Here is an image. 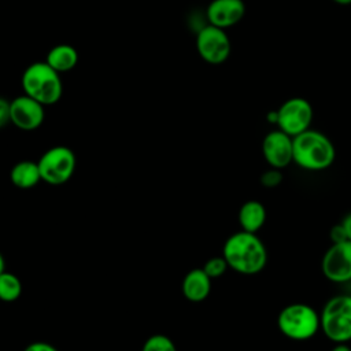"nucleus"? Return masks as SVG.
Segmentation results:
<instances>
[{
	"instance_id": "nucleus-4",
	"label": "nucleus",
	"mask_w": 351,
	"mask_h": 351,
	"mask_svg": "<svg viewBox=\"0 0 351 351\" xmlns=\"http://www.w3.org/2000/svg\"><path fill=\"white\" fill-rule=\"evenodd\" d=\"M280 332L295 341H304L317 335L321 329L319 314L306 303H291L277 317Z\"/></svg>"
},
{
	"instance_id": "nucleus-5",
	"label": "nucleus",
	"mask_w": 351,
	"mask_h": 351,
	"mask_svg": "<svg viewBox=\"0 0 351 351\" xmlns=\"http://www.w3.org/2000/svg\"><path fill=\"white\" fill-rule=\"evenodd\" d=\"M322 333L333 343L351 341V295L330 298L319 313Z\"/></svg>"
},
{
	"instance_id": "nucleus-23",
	"label": "nucleus",
	"mask_w": 351,
	"mask_h": 351,
	"mask_svg": "<svg viewBox=\"0 0 351 351\" xmlns=\"http://www.w3.org/2000/svg\"><path fill=\"white\" fill-rule=\"evenodd\" d=\"M23 351H58V350L49 343L34 341V343H30Z\"/></svg>"
},
{
	"instance_id": "nucleus-16",
	"label": "nucleus",
	"mask_w": 351,
	"mask_h": 351,
	"mask_svg": "<svg viewBox=\"0 0 351 351\" xmlns=\"http://www.w3.org/2000/svg\"><path fill=\"white\" fill-rule=\"evenodd\" d=\"M11 182L21 189H29L36 186L41 181V174L37 162L21 160L11 169Z\"/></svg>"
},
{
	"instance_id": "nucleus-18",
	"label": "nucleus",
	"mask_w": 351,
	"mask_h": 351,
	"mask_svg": "<svg viewBox=\"0 0 351 351\" xmlns=\"http://www.w3.org/2000/svg\"><path fill=\"white\" fill-rule=\"evenodd\" d=\"M141 351H177L173 340L166 335H152L143 344Z\"/></svg>"
},
{
	"instance_id": "nucleus-12",
	"label": "nucleus",
	"mask_w": 351,
	"mask_h": 351,
	"mask_svg": "<svg viewBox=\"0 0 351 351\" xmlns=\"http://www.w3.org/2000/svg\"><path fill=\"white\" fill-rule=\"evenodd\" d=\"M245 14L243 0H211L207 10V21L210 25L228 29L237 25Z\"/></svg>"
},
{
	"instance_id": "nucleus-11",
	"label": "nucleus",
	"mask_w": 351,
	"mask_h": 351,
	"mask_svg": "<svg viewBox=\"0 0 351 351\" xmlns=\"http://www.w3.org/2000/svg\"><path fill=\"white\" fill-rule=\"evenodd\" d=\"M262 154L270 167H287L293 162V137L280 129L269 132L262 141Z\"/></svg>"
},
{
	"instance_id": "nucleus-28",
	"label": "nucleus",
	"mask_w": 351,
	"mask_h": 351,
	"mask_svg": "<svg viewBox=\"0 0 351 351\" xmlns=\"http://www.w3.org/2000/svg\"><path fill=\"white\" fill-rule=\"evenodd\" d=\"M333 3H336V4H340V5H348V4H351V0H332Z\"/></svg>"
},
{
	"instance_id": "nucleus-6",
	"label": "nucleus",
	"mask_w": 351,
	"mask_h": 351,
	"mask_svg": "<svg viewBox=\"0 0 351 351\" xmlns=\"http://www.w3.org/2000/svg\"><path fill=\"white\" fill-rule=\"evenodd\" d=\"M41 181L49 185H62L67 182L75 170V155L71 148L56 145L47 149L37 162Z\"/></svg>"
},
{
	"instance_id": "nucleus-24",
	"label": "nucleus",
	"mask_w": 351,
	"mask_h": 351,
	"mask_svg": "<svg viewBox=\"0 0 351 351\" xmlns=\"http://www.w3.org/2000/svg\"><path fill=\"white\" fill-rule=\"evenodd\" d=\"M340 223L343 225V228H344V230H346L347 239L351 240V213H348V214L343 218V221H341Z\"/></svg>"
},
{
	"instance_id": "nucleus-14",
	"label": "nucleus",
	"mask_w": 351,
	"mask_h": 351,
	"mask_svg": "<svg viewBox=\"0 0 351 351\" xmlns=\"http://www.w3.org/2000/svg\"><path fill=\"white\" fill-rule=\"evenodd\" d=\"M266 222V208L259 200H247L239 210V223L241 230L256 233Z\"/></svg>"
},
{
	"instance_id": "nucleus-2",
	"label": "nucleus",
	"mask_w": 351,
	"mask_h": 351,
	"mask_svg": "<svg viewBox=\"0 0 351 351\" xmlns=\"http://www.w3.org/2000/svg\"><path fill=\"white\" fill-rule=\"evenodd\" d=\"M336 149L322 132L307 129L293 137V162L308 171H321L332 166Z\"/></svg>"
},
{
	"instance_id": "nucleus-13",
	"label": "nucleus",
	"mask_w": 351,
	"mask_h": 351,
	"mask_svg": "<svg viewBox=\"0 0 351 351\" xmlns=\"http://www.w3.org/2000/svg\"><path fill=\"white\" fill-rule=\"evenodd\" d=\"M181 289L189 302H203L211 291V278L203 269H192L184 277Z\"/></svg>"
},
{
	"instance_id": "nucleus-10",
	"label": "nucleus",
	"mask_w": 351,
	"mask_h": 351,
	"mask_svg": "<svg viewBox=\"0 0 351 351\" xmlns=\"http://www.w3.org/2000/svg\"><path fill=\"white\" fill-rule=\"evenodd\" d=\"M44 118V106L25 93L10 101V121L21 130L30 132L38 129Z\"/></svg>"
},
{
	"instance_id": "nucleus-21",
	"label": "nucleus",
	"mask_w": 351,
	"mask_h": 351,
	"mask_svg": "<svg viewBox=\"0 0 351 351\" xmlns=\"http://www.w3.org/2000/svg\"><path fill=\"white\" fill-rule=\"evenodd\" d=\"M329 236H330L332 243H341V241L348 240L347 234H346V230H344L341 223H337V225L332 226L330 230H329Z\"/></svg>"
},
{
	"instance_id": "nucleus-15",
	"label": "nucleus",
	"mask_w": 351,
	"mask_h": 351,
	"mask_svg": "<svg viewBox=\"0 0 351 351\" xmlns=\"http://www.w3.org/2000/svg\"><path fill=\"white\" fill-rule=\"evenodd\" d=\"M45 62L58 73H66L75 67L78 53L77 49L69 44H58L48 51Z\"/></svg>"
},
{
	"instance_id": "nucleus-25",
	"label": "nucleus",
	"mask_w": 351,
	"mask_h": 351,
	"mask_svg": "<svg viewBox=\"0 0 351 351\" xmlns=\"http://www.w3.org/2000/svg\"><path fill=\"white\" fill-rule=\"evenodd\" d=\"M330 351H351V346H347L346 343H336Z\"/></svg>"
},
{
	"instance_id": "nucleus-20",
	"label": "nucleus",
	"mask_w": 351,
	"mask_h": 351,
	"mask_svg": "<svg viewBox=\"0 0 351 351\" xmlns=\"http://www.w3.org/2000/svg\"><path fill=\"white\" fill-rule=\"evenodd\" d=\"M282 180H284L282 171L280 169H273V167H270L261 176V184L265 188H276L282 182Z\"/></svg>"
},
{
	"instance_id": "nucleus-9",
	"label": "nucleus",
	"mask_w": 351,
	"mask_h": 351,
	"mask_svg": "<svg viewBox=\"0 0 351 351\" xmlns=\"http://www.w3.org/2000/svg\"><path fill=\"white\" fill-rule=\"evenodd\" d=\"M321 269L324 276L336 284L351 280V240L332 243L322 256Z\"/></svg>"
},
{
	"instance_id": "nucleus-19",
	"label": "nucleus",
	"mask_w": 351,
	"mask_h": 351,
	"mask_svg": "<svg viewBox=\"0 0 351 351\" xmlns=\"http://www.w3.org/2000/svg\"><path fill=\"white\" fill-rule=\"evenodd\" d=\"M202 269H203V270L206 271V274L213 280V278L221 277V276L229 269V266H228L225 258L221 255V256H213V258H210V259L204 263V266H203Z\"/></svg>"
},
{
	"instance_id": "nucleus-17",
	"label": "nucleus",
	"mask_w": 351,
	"mask_h": 351,
	"mask_svg": "<svg viewBox=\"0 0 351 351\" xmlns=\"http://www.w3.org/2000/svg\"><path fill=\"white\" fill-rule=\"evenodd\" d=\"M22 293V284L21 280L10 273L3 271L0 273V300L3 302H14Z\"/></svg>"
},
{
	"instance_id": "nucleus-3",
	"label": "nucleus",
	"mask_w": 351,
	"mask_h": 351,
	"mask_svg": "<svg viewBox=\"0 0 351 351\" xmlns=\"http://www.w3.org/2000/svg\"><path fill=\"white\" fill-rule=\"evenodd\" d=\"M23 93L43 106H52L62 99L63 84L59 73L45 60L29 64L21 78Z\"/></svg>"
},
{
	"instance_id": "nucleus-1",
	"label": "nucleus",
	"mask_w": 351,
	"mask_h": 351,
	"mask_svg": "<svg viewBox=\"0 0 351 351\" xmlns=\"http://www.w3.org/2000/svg\"><path fill=\"white\" fill-rule=\"evenodd\" d=\"M222 256L228 266L245 276L261 273L267 263V251L265 243L256 236L245 230L230 234L222 248Z\"/></svg>"
},
{
	"instance_id": "nucleus-22",
	"label": "nucleus",
	"mask_w": 351,
	"mask_h": 351,
	"mask_svg": "<svg viewBox=\"0 0 351 351\" xmlns=\"http://www.w3.org/2000/svg\"><path fill=\"white\" fill-rule=\"evenodd\" d=\"M10 122V101L0 97V129Z\"/></svg>"
},
{
	"instance_id": "nucleus-26",
	"label": "nucleus",
	"mask_w": 351,
	"mask_h": 351,
	"mask_svg": "<svg viewBox=\"0 0 351 351\" xmlns=\"http://www.w3.org/2000/svg\"><path fill=\"white\" fill-rule=\"evenodd\" d=\"M267 121H269L270 123H276V122H277V111H270V112L267 114Z\"/></svg>"
},
{
	"instance_id": "nucleus-27",
	"label": "nucleus",
	"mask_w": 351,
	"mask_h": 351,
	"mask_svg": "<svg viewBox=\"0 0 351 351\" xmlns=\"http://www.w3.org/2000/svg\"><path fill=\"white\" fill-rule=\"evenodd\" d=\"M4 270H5V261H4V258H3V255L0 252V273H3Z\"/></svg>"
},
{
	"instance_id": "nucleus-8",
	"label": "nucleus",
	"mask_w": 351,
	"mask_h": 351,
	"mask_svg": "<svg viewBox=\"0 0 351 351\" xmlns=\"http://www.w3.org/2000/svg\"><path fill=\"white\" fill-rule=\"evenodd\" d=\"M196 49L199 56L210 64H221L230 55V40L225 29L207 25L197 32Z\"/></svg>"
},
{
	"instance_id": "nucleus-7",
	"label": "nucleus",
	"mask_w": 351,
	"mask_h": 351,
	"mask_svg": "<svg viewBox=\"0 0 351 351\" xmlns=\"http://www.w3.org/2000/svg\"><path fill=\"white\" fill-rule=\"evenodd\" d=\"M277 111V126L291 137H295L310 129L313 121V107L303 97H291L285 100Z\"/></svg>"
}]
</instances>
